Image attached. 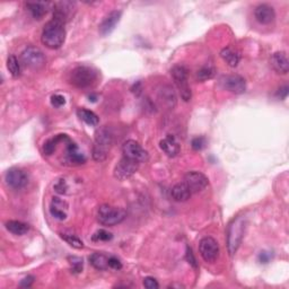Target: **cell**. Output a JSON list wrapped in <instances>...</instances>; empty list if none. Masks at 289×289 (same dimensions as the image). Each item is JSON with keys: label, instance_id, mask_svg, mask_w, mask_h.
I'll return each instance as SVG.
<instances>
[{"label": "cell", "instance_id": "obj_38", "mask_svg": "<svg viewBox=\"0 0 289 289\" xmlns=\"http://www.w3.org/2000/svg\"><path fill=\"white\" fill-rule=\"evenodd\" d=\"M186 260H187V262L192 265V267L196 268V269L198 268V263H197V260L194 255V252H192L190 246L186 247Z\"/></svg>", "mask_w": 289, "mask_h": 289}, {"label": "cell", "instance_id": "obj_21", "mask_svg": "<svg viewBox=\"0 0 289 289\" xmlns=\"http://www.w3.org/2000/svg\"><path fill=\"white\" fill-rule=\"evenodd\" d=\"M50 6L51 4L50 3H44V2H30L26 3V8L29 9L30 13L32 14V16L36 20H41V18L47 15Z\"/></svg>", "mask_w": 289, "mask_h": 289}, {"label": "cell", "instance_id": "obj_29", "mask_svg": "<svg viewBox=\"0 0 289 289\" xmlns=\"http://www.w3.org/2000/svg\"><path fill=\"white\" fill-rule=\"evenodd\" d=\"M7 68L14 78L21 76V65L15 56H9L7 59Z\"/></svg>", "mask_w": 289, "mask_h": 289}, {"label": "cell", "instance_id": "obj_8", "mask_svg": "<svg viewBox=\"0 0 289 289\" xmlns=\"http://www.w3.org/2000/svg\"><path fill=\"white\" fill-rule=\"evenodd\" d=\"M199 252L201 258H203L206 262L215 263L219 259L220 255L218 242L210 236L204 237L199 243Z\"/></svg>", "mask_w": 289, "mask_h": 289}, {"label": "cell", "instance_id": "obj_41", "mask_svg": "<svg viewBox=\"0 0 289 289\" xmlns=\"http://www.w3.org/2000/svg\"><path fill=\"white\" fill-rule=\"evenodd\" d=\"M34 282V277L32 276H27L26 278L23 279L21 281V287H24V288H29L32 286V283Z\"/></svg>", "mask_w": 289, "mask_h": 289}, {"label": "cell", "instance_id": "obj_16", "mask_svg": "<svg viewBox=\"0 0 289 289\" xmlns=\"http://www.w3.org/2000/svg\"><path fill=\"white\" fill-rule=\"evenodd\" d=\"M254 16L260 24L268 25L274 21L276 13H274V9L271 6H269L267 4H261L254 9Z\"/></svg>", "mask_w": 289, "mask_h": 289}, {"label": "cell", "instance_id": "obj_13", "mask_svg": "<svg viewBox=\"0 0 289 289\" xmlns=\"http://www.w3.org/2000/svg\"><path fill=\"white\" fill-rule=\"evenodd\" d=\"M5 181L7 185L14 190H21L25 187L29 183V176L27 174L20 168H11L8 169L6 175H5Z\"/></svg>", "mask_w": 289, "mask_h": 289}, {"label": "cell", "instance_id": "obj_1", "mask_svg": "<svg viewBox=\"0 0 289 289\" xmlns=\"http://www.w3.org/2000/svg\"><path fill=\"white\" fill-rule=\"evenodd\" d=\"M66 40V30L65 24L57 20H51L45 24L41 41L45 47L56 50L61 48Z\"/></svg>", "mask_w": 289, "mask_h": 289}, {"label": "cell", "instance_id": "obj_12", "mask_svg": "<svg viewBox=\"0 0 289 289\" xmlns=\"http://www.w3.org/2000/svg\"><path fill=\"white\" fill-rule=\"evenodd\" d=\"M184 183L192 194H198V192L205 190L208 186L209 181L208 177L201 172L191 171L185 174Z\"/></svg>", "mask_w": 289, "mask_h": 289}, {"label": "cell", "instance_id": "obj_2", "mask_svg": "<svg viewBox=\"0 0 289 289\" xmlns=\"http://www.w3.org/2000/svg\"><path fill=\"white\" fill-rule=\"evenodd\" d=\"M113 144V134L107 127L101 128L95 134L93 145V158L96 162H103L108 158Z\"/></svg>", "mask_w": 289, "mask_h": 289}, {"label": "cell", "instance_id": "obj_26", "mask_svg": "<svg viewBox=\"0 0 289 289\" xmlns=\"http://www.w3.org/2000/svg\"><path fill=\"white\" fill-rule=\"evenodd\" d=\"M89 262L98 270H107L109 268V258L100 252H95L89 256Z\"/></svg>", "mask_w": 289, "mask_h": 289}, {"label": "cell", "instance_id": "obj_20", "mask_svg": "<svg viewBox=\"0 0 289 289\" xmlns=\"http://www.w3.org/2000/svg\"><path fill=\"white\" fill-rule=\"evenodd\" d=\"M68 205L62 199L54 197L52 198L51 205H50V214L53 218L58 220H65L67 218Z\"/></svg>", "mask_w": 289, "mask_h": 289}, {"label": "cell", "instance_id": "obj_23", "mask_svg": "<svg viewBox=\"0 0 289 289\" xmlns=\"http://www.w3.org/2000/svg\"><path fill=\"white\" fill-rule=\"evenodd\" d=\"M159 100L162 101L164 105H166L168 109H173L176 104L175 91L171 86H163V88L159 90Z\"/></svg>", "mask_w": 289, "mask_h": 289}, {"label": "cell", "instance_id": "obj_34", "mask_svg": "<svg viewBox=\"0 0 289 289\" xmlns=\"http://www.w3.org/2000/svg\"><path fill=\"white\" fill-rule=\"evenodd\" d=\"M191 146H192V148H194L195 150L204 149L205 147H206V139L204 138V137H197V138H195L194 140H192Z\"/></svg>", "mask_w": 289, "mask_h": 289}, {"label": "cell", "instance_id": "obj_19", "mask_svg": "<svg viewBox=\"0 0 289 289\" xmlns=\"http://www.w3.org/2000/svg\"><path fill=\"white\" fill-rule=\"evenodd\" d=\"M159 147L168 157H175L180 154V145H178L175 137L172 135H167L163 140H160Z\"/></svg>", "mask_w": 289, "mask_h": 289}, {"label": "cell", "instance_id": "obj_32", "mask_svg": "<svg viewBox=\"0 0 289 289\" xmlns=\"http://www.w3.org/2000/svg\"><path fill=\"white\" fill-rule=\"evenodd\" d=\"M68 262L70 264V269L72 273H80L84 268V261L79 256H69L68 258Z\"/></svg>", "mask_w": 289, "mask_h": 289}, {"label": "cell", "instance_id": "obj_7", "mask_svg": "<svg viewBox=\"0 0 289 289\" xmlns=\"http://www.w3.org/2000/svg\"><path fill=\"white\" fill-rule=\"evenodd\" d=\"M21 59L22 62L27 68L34 70H39L41 68H43L45 66V62H47L44 53L36 47H27L22 52Z\"/></svg>", "mask_w": 289, "mask_h": 289}, {"label": "cell", "instance_id": "obj_24", "mask_svg": "<svg viewBox=\"0 0 289 289\" xmlns=\"http://www.w3.org/2000/svg\"><path fill=\"white\" fill-rule=\"evenodd\" d=\"M220 57H222L223 60L227 63L229 67L235 68L238 66L241 60V56L236 50H234L232 48H225L220 52Z\"/></svg>", "mask_w": 289, "mask_h": 289}, {"label": "cell", "instance_id": "obj_37", "mask_svg": "<svg viewBox=\"0 0 289 289\" xmlns=\"http://www.w3.org/2000/svg\"><path fill=\"white\" fill-rule=\"evenodd\" d=\"M144 286L147 289H157V288H159V285H158L157 280H156V279L153 278V277H146L144 279Z\"/></svg>", "mask_w": 289, "mask_h": 289}, {"label": "cell", "instance_id": "obj_36", "mask_svg": "<svg viewBox=\"0 0 289 289\" xmlns=\"http://www.w3.org/2000/svg\"><path fill=\"white\" fill-rule=\"evenodd\" d=\"M54 190H56L58 194L60 195H66L68 190V184L65 180H59L56 184H54Z\"/></svg>", "mask_w": 289, "mask_h": 289}, {"label": "cell", "instance_id": "obj_4", "mask_svg": "<svg viewBox=\"0 0 289 289\" xmlns=\"http://www.w3.org/2000/svg\"><path fill=\"white\" fill-rule=\"evenodd\" d=\"M70 82L78 88H88L98 80V71L88 66H79L70 72Z\"/></svg>", "mask_w": 289, "mask_h": 289}, {"label": "cell", "instance_id": "obj_17", "mask_svg": "<svg viewBox=\"0 0 289 289\" xmlns=\"http://www.w3.org/2000/svg\"><path fill=\"white\" fill-rule=\"evenodd\" d=\"M66 153H67V162L70 163L71 165H81L85 164L86 157L85 155L80 153L78 146L70 140V138L67 140L66 145Z\"/></svg>", "mask_w": 289, "mask_h": 289}, {"label": "cell", "instance_id": "obj_14", "mask_svg": "<svg viewBox=\"0 0 289 289\" xmlns=\"http://www.w3.org/2000/svg\"><path fill=\"white\" fill-rule=\"evenodd\" d=\"M53 7V20H57L66 24L72 16L73 9H75V3L60 2L54 4Z\"/></svg>", "mask_w": 289, "mask_h": 289}, {"label": "cell", "instance_id": "obj_40", "mask_svg": "<svg viewBox=\"0 0 289 289\" xmlns=\"http://www.w3.org/2000/svg\"><path fill=\"white\" fill-rule=\"evenodd\" d=\"M271 258H272V254L267 251L261 252V253L259 254V261L261 263H268L269 261L271 260Z\"/></svg>", "mask_w": 289, "mask_h": 289}, {"label": "cell", "instance_id": "obj_9", "mask_svg": "<svg viewBox=\"0 0 289 289\" xmlns=\"http://www.w3.org/2000/svg\"><path fill=\"white\" fill-rule=\"evenodd\" d=\"M140 163L136 162V160L129 159L127 157H122L116 165V168H114V176H116L118 180L125 181L127 178L131 177L134 174L138 171Z\"/></svg>", "mask_w": 289, "mask_h": 289}, {"label": "cell", "instance_id": "obj_18", "mask_svg": "<svg viewBox=\"0 0 289 289\" xmlns=\"http://www.w3.org/2000/svg\"><path fill=\"white\" fill-rule=\"evenodd\" d=\"M270 62H271V66L274 70L278 73H281V75H286L289 71V61L287 58L286 52L279 51L274 52L271 59H270Z\"/></svg>", "mask_w": 289, "mask_h": 289}, {"label": "cell", "instance_id": "obj_27", "mask_svg": "<svg viewBox=\"0 0 289 289\" xmlns=\"http://www.w3.org/2000/svg\"><path fill=\"white\" fill-rule=\"evenodd\" d=\"M77 116L79 117L80 120L84 121L86 125L91 126V127H96L99 125L100 119L99 117L93 111H89V110L86 109H79L77 111Z\"/></svg>", "mask_w": 289, "mask_h": 289}, {"label": "cell", "instance_id": "obj_42", "mask_svg": "<svg viewBox=\"0 0 289 289\" xmlns=\"http://www.w3.org/2000/svg\"><path fill=\"white\" fill-rule=\"evenodd\" d=\"M287 95H288V86L281 87V88L279 89V91H278L279 98L282 99V100H285L287 98Z\"/></svg>", "mask_w": 289, "mask_h": 289}, {"label": "cell", "instance_id": "obj_31", "mask_svg": "<svg viewBox=\"0 0 289 289\" xmlns=\"http://www.w3.org/2000/svg\"><path fill=\"white\" fill-rule=\"evenodd\" d=\"M60 236L68 243V244H69L72 247H75V249L80 250V249H82V247H84V243H82V241L80 240V238L77 237L76 235H72V234L62 233Z\"/></svg>", "mask_w": 289, "mask_h": 289}, {"label": "cell", "instance_id": "obj_5", "mask_svg": "<svg viewBox=\"0 0 289 289\" xmlns=\"http://www.w3.org/2000/svg\"><path fill=\"white\" fill-rule=\"evenodd\" d=\"M127 217V212L122 208L102 205L98 210V220L104 226H116Z\"/></svg>", "mask_w": 289, "mask_h": 289}, {"label": "cell", "instance_id": "obj_39", "mask_svg": "<svg viewBox=\"0 0 289 289\" xmlns=\"http://www.w3.org/2000/svg\"><path fill=\"white\" fill-rule=\"evenodd\" d=\"M109 267L114 270H120L122 269V263L116 256H110L109 258Z\"/></svg>", "mask_w": 289, "mask_h": 289}, {"label": "cell", "instance_id": "obj_3", "mask_svg": "<svg viewBox=\"0 0 289 289\" xmlns=\"http://www.w3.org/2000/svg\"><path fill=\"white\" fill-rule=\"evenodd\" d=\"M246 228V218L238 216L232 220L227 228V250L231 256L236 253L240 247Z\"/></svg>", "mask_w": 289, "mask_h": 289}, {"label": "cell", "instance_id": "obj_15", "mask_svg": "<svg viewBox=\"0 0 289 289\" xmlns=\"http://www.w3.org/2000/svg\"><path fill=\"white\" fill-rule=\"evenodd\" d=\"M122 13L120 11H112L111 13H109L107 16L104 17V20L100 24V33L103 36L109 35L110 33H112L113 30L116 29V26L119 22H120Z\"/></svg>", "mask_w": 289, "mask_h": 289}, {"label": "cell", "instance_id": "obj_6", "mask_svg": "<svg viewBox=\"0 0 289 289\" xmlns=\"http://www.w3.org/2000/svg\"><path fill=\"white\" fill-rule=\"evenodd\" d=\"M171 75L178 88V91H180L182 100L184 101V102H189L191 100L192 93L189 85V78H187L189 72H187L186 67L183 65L174 66L171 70Z\"/></svg>", "mask_w": 289, "mask_h": 289}, {"label": "cell", "instance_id": "obj_10", "mask_svg": "<svg viewBox=\"0 0 289 289\" xmlns=\"http://www.w3.org/2000/svg\"><path fill=\"white\" fill-rule=\"evenodd\" d=\"M123 157H127L138 163H144L148 159V153L135 140H128L122 146Z\"/></svg>", "mask_w": 289, "mask_h": 289}, {"label": "cell", "instance_id": "obj_35", "mask_svg": "<svg viewBox=\"0 0 289 289\" xmlns=\"http://www.w3.org/2000/svg\"><path fill=\"white\" fill-rule=\"evenodd\" d=\"M51 104L54 108H61L66 104V99L60 94H56L51 98Z\"/></svg>", "mask_w": 289, "mask_h": 289}, {"label": "cell", "instance_id": "obj_30", "mask_svg": "<svg viewBox=\"0 0 289 289\" xmlns=\"http://www.w3.org/2000/svg\"><path fill=\"white\" fill-rule=\"evenodd\" d=\"M215 73H216L215 68L210 67V66H206V67L201 68V69L197 72V79H198L199 81H206L208 79H212V78L215 76Z\"/></svg>", "mask_w": 289, "mask_h": 289}, {"label": "cell", "instance_id": "obj_28", "mask_svg": "<svg viewBox=\"0 0 289 289\" xmlns=\"http://www.w3.org/2000/svg\"><path fill=\"white\" fill-rule=\"evenodd\" d=\"M67 138V135H57L54 136L53 138H50L45 141L43 145V153L45 155H52L56 150L57 146L59 143H61Z\"/></svg>", "mask_w": 289, "mask_h": 289}, {"label": "cell", "instance_id": "obj_25", "mask_svg": "<svg viewBox=\"0 0 289 289\" xmlns=\"http://www.w3.org/2000/svg\"><path fill=\"white\" fill-rule=\"evenodd\" d=\"M5 226H6V229L8 232H11L14 235H24L27 232L30 231V227L29 225L20 222V220H9L6 224H5Z\"/></svg>", "mask_w": 289, "mask_h": 289}, {"label": "cell", "instance_id": "obj_11", "mask_svg": "<svg viewBox=\"0 0 289 289\" xmlns=\"http://www.w3.org/2000/svg\"><path fill=\"white\" fill-rule=\"evenodd\" d=\"M220 86L234 94H243L246 90V82L242 76L227 75L223 76L219 80Z\"/></svg>", "mask_w": 289, "mask_h": 289}, {"label": "cell", "instance_id": "obj_22", "mask_svg": "<svg viewBox=\"0 0 289 289\" xmlns=\"http://www.w3.org/2000/svg\"><path fill=\"white\" fill-rule=\"evenodd\" d=\"M171 196H172L173 200L176 201V203H184V201H187L190 199V197L192 196V192L190 191L189 187L186 186L185 183L182 182V183H177V184H175L172 187Z\"/></svg>", "mask_w": 289, "mask_h": 289}, {"label": "cell", "instance_id": "obj_33", "mask_svg": "<svg viewBox=\"0 0 289 289\" xmlns=\"http://www.w3.org/2000/svg\"><path fill=\"white\" fill-rule=\"evenodd\" d=\"M113 238L112 233H110L105 229H100V231L96 232L93 236H91V240L95 242H108L111 241Z\"/></svg>", "mask_w": 289, "mask_h": 289}]
</instances>
